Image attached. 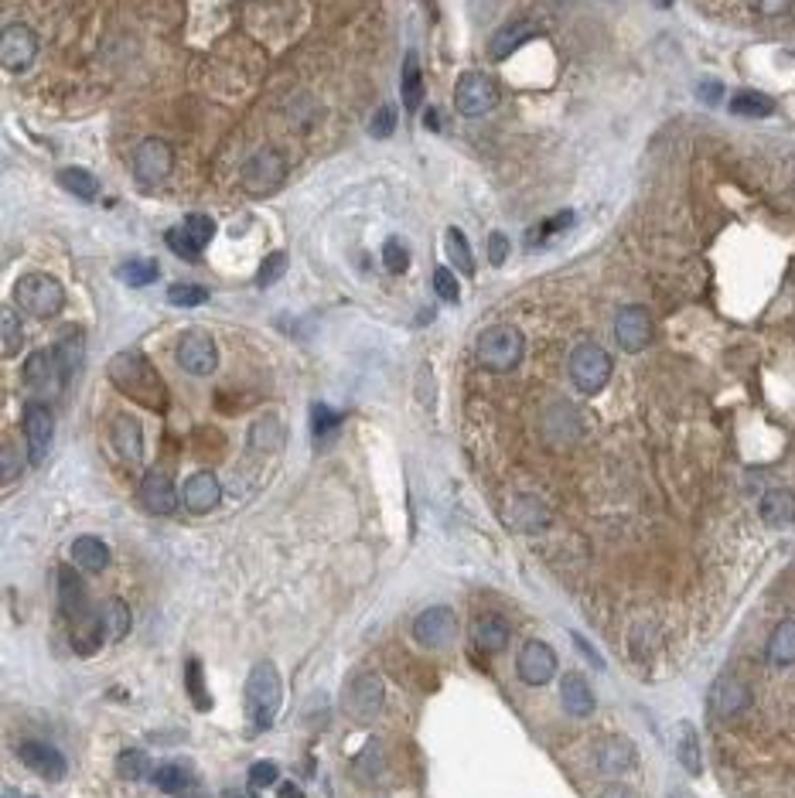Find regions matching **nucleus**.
<instances>
[{"label": "nucleus", "mask_w": 795, "mask_h": 798, "mask_svg": "<svg viewBox=\"0 0 795 798\" xmlns=\"http://www.w3.org/2000/svg\"><path fill=\"white\" fill-rule=\"evenodd\" d=\"M65 379H69V372H65L55 348H38L24 362V386L38 396H55L65 386Z\"/></svg>", "instance_id": "8"}, {"label": "nucleus", "mask_w": 795, "mask_h": 798, "mask_svg": "<svg viewBox=\"0 0 795 798\" xmlns=\"http://www.w3.org/2000/svg\"><path fill=\"white\" fill-rule=\"evenodd\" d=\"M383 266L389 273H403L410 266V253H407V246H403V239H386L383 243Z\"/></svg>", "instance_id": "48"}, {"label": "nucleus", "mask_w": 795, "mask_h": 798, "mask_svg": "<svg viewBox=\"0 0 795 798\" xmlns=\"http://www.w3.org/2000/svg\"><path fill=\"white\" fill-rule=\"evenodd\" d=\"M59 185L69 191V195H76L79 202H93V198L99 195L96 174H89L86 168H62L59 171Z\"/></svg>", "instance_id": "35"}, {"label": "nucleus", "mask_w": 795, "mask_h": 798, "mask_svg": "<svg viewBox=\"0 0 795 798\" xmlns=\"http://www.w3.org/2000/svg\"><path fill=\"white\" fill-rule=\"evenodd\" d=\"M553 4H560V7H563V4H570V0H553Z\"/></svg>", "instance_id": "62"}, {"label": "nucleus", "mask_w": 795, "mask_h": 798, "mask_svg": "<svg viewBox=\"0 0 795 798\" xmlns=\"http://www.w3.org/2000/svg\"><path fill=\"white\" fill-rule=\"evenodd\" d=\"M222 798H243V795H236V792H226V795H222Z\"/></svg>", "instance_id": "61"}, {"label": "nucleus", "mask_w": 795, "mask_h": 798, "mask_svg": "<svg viewBox=\"0 0 795 798\" xmlns=\"http://www.w3.org/2000/svg\"><path fill=\"white\" fill-rule=\"evenodd\" d=\"M72 560L86 573H103L106 563H110V546L96 536H79L76 543H72Z\"/></svg>", "instance_id": "30"}, {"label": "nucleus", "mask_w": 795, "mask_h": 798, "mask_svg": "<svg viewBox=\"0 0 795 798\" xmlns=\"http://www.w3.org/2000/svg\"><path fill=\"white\" fill-rule=\"evenodd\" d=\"M509 522H512V526H516V529H526V532L546 529V526H550V509H546L540 498L523 495V498H516V502H512Z\"/></svg>", "instance_id": "28"}, {"label": "nucleus", "mask_w": 795, "mask_h": 798, "mask_svg": "<svg viewBox=\"0 0 795 798\" xmlns=\"http://www.w3.org/2000/svg\"><path fill=\"white\" fill-rule=\"evenodd\" d=\"M14 301L24 314L31 318H55V314L65 307V287L52 273H24V277L14 284Z\"/></svg>", "instance_id": "4"}, {"label": "nucleus", "mask_w": 795, "mask_h": 798, "mask_svg": "<svg viewBox=\"0 0 795 798\" xmlns=\"http://www.w3.org/2000/svg\"><path fill=\"white\" fill-rule=\"evenodd\" d=\"M495 103H499V86H495V79L488 72H465L458 79V86H454V106L468 120L492 113Z\"/></svg>", "instance_id": "6"}, {"label": "nucleus", "mask_w": 795, "mask_h": 798, "mask_svg": "<svg viewBox=\"0 0 795 798\" xmlns=\"http://www.w3.org/2000/svg\"><path fill=\"white\" fill-rule=\"evenodd\" d=\"M676 761L683 764V771H690V775H700L703 771L700 737L690 723H679L676 727Z\"/></svg>", "instance_id": "32"}, {"label": "nucleus", "mask_w": 795, "mask_h": 798, "mask_svg": "<svg viewBox=\"0 0 795 798\" xmlns=\"http://www.w3.org/2000/svg\"><path fill=\"white\" fill-rule=\"evenodd\" d=\"M751 706V689L734 676H720L714 689H710V710L717 713L720 720H734L741 717Z\"/></svg>", "instance_id": "17"}, {"label": "nucleus", "mask_w": 795, "mask_h": 798, "mask_svg": "<svg viewBox=\"0 0 795 798\" xmlns=\"http://www.w3.org/2000/svg\"><path fill=\"white\" fill-rule=\"evenodd\" d=\"M444 249H447V260L458 266L465 277L475 273V256H471V246H468V236L461 232L458 226H451L444 232Z\"/></svg>", "instance_id": "36"}, {"label": "nucleus", "mask_w": 795, "mask_h": 798, "mask_svg": "<svg viewBox=\"0 0 795 798\" xmlns=\"http://www.w3.org/2000/svg\"><path fill=\"white\" fill-rule=\"evenodd\" d=\"M130 621H134L130 618V608L120 597H110V601L103 604V611H99V625H103L110 642H120V638L130 635Z\"/></svg>", "instance_id": "34"}, {"label": "nucleus", "mask_w": 795, "mask_h": 798, "mask_svg": "<svg viewBox=\"0 0 795 798\" xmlns=\"http://www.w3.org/2000/svg\"><path fill=\"white\" fill-rule=\"evenodd\" d=\"M434 290H437V297L447 304L461 301V287H458V277L451 273V266H437L434 270Z\"/></svg>", "instance_id": "47"}, {"label": "nucleus", "mask_w": 795, "mask_h": 798, "mask_svg": "<svg viewBox=\"0 0 795 798\" xmlns=\"http://www.w3.org/2000/svg\"><path fill=\"white\" fill-rule=\"evenodd\" d=\"M110 440H113L117 454L127 464H140V461H144V430H140V423L134 417L120 413V417L110 423Z\"/></svg>", "instance_id": "21"}, {"label": "nucleus", "mask_w": 795, "mask_h": 798, "mask_svg": "<svg viewBox=\"0 0 795 798\" xmlns=\"http://www.w3.org/2000/svg\"><path fill=\"white\" fill-rule=\"evenodd\" d=\"M615 342L621 345V352H642L652 342V314L645 311L642 304H628L618 311L615 318Z\"/></svg>", "instance_id": "13"}, {"label": "nucleus", "mask_w": 795, "mask_h": 798, "mask_svg": "<svg viewBox=\"0 0 795 798\" xmlns=\"http://www.w3.org/2000/svg\"><path fill=\"white\" fill-rule=\"evenodd\" d=\"M59 608L65 618L79 621L86 618L89 608H86V584H82V577L72 567H62L59 570Z\"/></svg>", "instance_id": "23"}, {"label": "nucleus", "mask_w": 795, "mask_h": 798, "mask_svg": "<svg viewBox=\"0 0 795 798\" xmlns=\"http://www.w3.org/2000/svg\"><path fill=\"white\" fill-rule=\"evenodd\" d=\"M157 277H161V270H157L154 260H130L120 266V280L130 287H147V284H154Z\"/></svg>", "instance_id": "41"}, {"label": "nucleus", "mask_w": 795, "mask_h": 798, "mask_svg": "<svg viewBox=\"0 0 795 798\" xmlns=\"http://www.w3.org/2000/svg\"><path fill=\"white\" fill-rule=\"evenodd\" d=\"M533 38H536V24L533 21H509L492 35V41H488V52H492V58H509L512 52H519V48H523L526 41H533Z\"/></svg>", "instance_id": "25"}, {"label": "nucleus", "mask_w": 795, "mask_h": 798, "mask_svg": "<svg viewBox=\"0 0 795 798\" xmlns=\"http://www.w3.org/2000/svg\"><path fill=\"white\" fill-rule=\"evenodd\" d=\"M697 96L703 99V103H717V99L724 96V89H720V82H703V86L697 89Z\"/></svg>", "instance_id": "57"}, {"label": "nucleus", "mask_w": 795, "mask_h": 798, "mask_svg": "<svg viewBox=\"0 0 795 798\" xmlns=\"http://www.w3.org/2000/svg\"><path fill=\"white\" fill-rule=\"evenodd\" d=\"M0 331H4V338H0L4 359H14V355H21L24 331H21V321H18V314H14V307H4V314H0Z\"/></svg>", "instance_id": "39"}, {"label": "nucleus", "mask_w": 795, "mask_h": 798, "mask_svg": "<svg viewBox=\"0 0 795 798\" xmlns=\"http://www.w3.org/2000/svg\"><path fill=\"white\" fill-rule=\"evenodd\" d=\"M560 703H563V710L577 720H584L594 713V693H591V686H587V679L581 676V672H567V676H563Z\"/></svg>", "instance_id": "22"}, {"label": "nucleus", "mask_w": 795, "mask_h": 798, "mask_svg": "<svg viewBox=\"0 0 795 798\" xmlns=\"http://www.w3.org/2000/svg\"><path fill=\"white\" fill-rule=\"evenodd\" d=\"M181 229H185V236L192 239V243L198 249H205L212 243V236H215V222L209 219V215H202V212H192V215H185V222H181Z\"/></svg>", "instance_id": "43"}, {"label": "nucleus", "mask_w": 795, "mask_h": 798, "mask_svg": "<svg viewBox=\"0 0 795 798\" xmlns=\"http://www.w3.org/2000/svg\"><path fill=\"white\" fill-rule=\"evenodd\" d=\"M106 372H110L113 386H117L123 396L134 399V403L147 406V410H157V413L168 406L164 379L157 376V369L140 352H117L110 359V369Z\"/></svg>", "instance_id": "1"}, {"label": "nucleus", "mask_w": 795, "mask_h": 798, "mask_svg": "<svg viewBox=\"0 0 795 798\" xmlns=\"http://www.w3.org/2000/svg\"><path fill=\"white\" fill-rule=\"evenodd\" d=\"M18 758L28 771H35L38 778H48V781H62L65 771H69V764H65L62 751L45 741H24L18 747Z\"/></svg>", "instance_id": "16"}, {"label": "nucleus", "mask_w": 795, "mask_h": 798, "mask_svg": "<svg viewBox=\"0 0 795 798\" xmlns=\"http://www.w3.org/2000/svg\"><path fill=\"white\" fill-rule=\"evenodd\" d=\"M396 130V106H389V103H383L379 106V113L372 116V123H369V133L372 137H379V140H386L389 133Z\"/></svg>", "instance_id": "52"}, {"label": "nucleus", "mask_w": 795, "mask_h": 798, "mask_svg": "<svg viewBox=\"0 0 795 798\" xmlns=\"http://www.w3.org/2000/svg\"><path fill=\"white\" fill-rule=\"evenodd\" d=\"M140 505H144L151 515H171L178 509V492H175V481H171L164 471H147L140 478Z\"/></svg>", "instance_id": "18"}, {"label": "nucleus", "mask_w": 795, "mask_h": 798, "mask_svg": "<svg viewBox=\"0 0 795 798\" xmlns=\"http://www.w3.org/2000/svg\"><path fill=\"white\" fill-rule=\"evenodd\" d=\"M287 181V157L277 147H263L256 151L243 168V188L250 195H270Z\"/></svg>", "instance_id": "7"}, {"label": "nucleus", "mask_w": 795, "mask_h": 798, "mask_svg": "<svg viewBox=\"0 0 795 798\" xmlns=\"http://www.w3.org/2000/svg\"><path fill=\"white\" fill-rule=\"evenodd\" d=\"M38 58V38L28 24H7L4 38H0V62H4L7 72L21 76V72L31 69V62Z\"/></svg>", "instance_id": "11"}, {"label": "nucleus", "mask_w": 795, "mask_h": 798, "mask_svg": "<svg viewBox=\"0 0 795 798\" xmlns=\"http://www.w3.org/2000/svg\"><path fill=\"white\" fill-rule=\"evenodd\" d=\"M509 621L499 618V614H485V618L475 621V645L482 648L485 655H495L509 645Z\"/></svg>", "instance_id": "29"}, {"label": "nucleus", "mask_w": 795, "mask_h": 798, "mask_svg": "<svg viewBox=\"0 0 795 798\" xmlns=\"http://www.w3.org/2000/svg\"><path fill=\"white\" fill-rule=\"evenodd\" d=\"M4 798H18V792H14V788H7V792H4Z\"/></svg>", "instance_id": "60"}, {"label": "nucleus", "mask_w": 795, "mask_h": 798, "mask_svg": "<svg viewBox=\"0 0 795 798\" xmlns=\"http://www.w3.org/2000/svg\"><path fill=\"white\" fill-rule=\"evenodd\" d=\"M280 781V768L273 761H256L250 768V785L253 788H270Z\"/></svg>", "instance_id": "53"}, {"label": "nucleus", "mask_w": 795, "mask_h": 798, "mask_svg": "<svg viewBox=\"0 0 795 798\" xmlns=\"http://www.w3.org/2000/svg\"><path fill=\"white\" fill-rule=\"evenodd\" d=\"M130 168H134V178L140 181V185L154 188V185H161V181L168 178L171 168H175V151H171L168 140L147 137L144 144L134 151V164H130Z\"/></svg>", "instance_id": "9"}, {"label": "nucleus", "mask_w": 795, "mask_h": 798, "mask_svg": "<svg viewBox=\"0 0 795 798\" xmlns=\"http://www.w3.org/2000/svg\"><path fill=\"white\" fill-rule=\"evenodd\" d=\"M284 270H287V253H270L267 260H263L260 266V273H256V287H270V284H277L280 277H284Z\"/></svg>", "instance_id": "49"}, {"label": "nucleus", "mask_w": 795, "mask_h": 798, "mask_svg": "<svg viewBox=\"0 0 795 798\" xmlns=\"http://www.w3.org/2000/svg\"><path fill=\"white\" fill-rule=\"evenodd\" d=\"M659 4H662V7H669V0H659Z\"/></svg>", "instance_id": "63"}, {"label": "nucleus", "mask_w": 795, "mask_h": 798, "mask_svg": "<svg viewBox=\"0 0 795 798\" xmlns=\"http://www.w3.org/2000/svg\"><path fill=\"white\" fill-rule=\"evenodd\" d=\"M475 352L488 372H512L526 355V338L512 324H495V328H485L478 335Z\"/></svg>", "instance_id": "2"}, {"label": "nucleus", "mask_w": 795, "mask_h": 798, "mask_svg": "<svg viewBox=\"0 0 795 798\" xmlns=\"http://www.w3.org/2000/svg\"><path fill=\"white\" fill-rule=\"evenodd\" d=\"M734 116H748V120H765V116L775 113V99L765 93H755V89H741V93L731 96V106H727Z\"/></svg>", "instance_id": "33"}, {"label": "nucleus", "mask_w": 795, "mask_h": 798, "mask_svg": "<svg viewBox=\"0 0 795 798\" xmlns=\"http://www.w3.org/2000/svg\"><path fill=\"white\" fill-rule=\"evenodd\" d=\"M55 352H59V359L65 365V372H76L82 365V352H86V338H82L79 328H69L65 335L59 338V345H55Z\"/></svg>", "instance_id": "38"}, {"label": "nucleus", "mask_w": 795, "mask_h": 798, "mask_svg": "<svg viewBox=\"0 0 795 798\" xmlns=\"http://www.w3.org/2000/svg\"><path fill=\"white\" fill-rule=\"evenodd\" d=\"M611 355L598 342H581L570 352V382L581 389L584 396H598L611 379Z\"/></svg>", "instance_id": "5"}, {"label": "nucleus", "mask_w": 795, "mask_h": 798, "mask_svg": "<svg viewBox=\"0 0 795 798\" xmlns=\"http://www.w3.org/2000/svg\"><path fill=\"white\" fill-rule=\"evenodd\" d=\"M383 700H386V689H383V679L372 676V672H362V676L352 679V689H349V706L352 713L359 720H372L379 710H383Z\"/></svg>", "instance_id": "20"}, {"label": "nucleus", "mask_w": 795, "mask_h": 798, "mask_svg": "<svg viewBox=\"0 0 795 798\" xmlns=\"http://www.w3.org/2000/svg\"><path fill=\"white\" fill-rule=\"evenodd\" d=\"M219 498H222V485L212 471H195L185 481V488H181V502H185V509L192 515H209L219 505Z\"/></svg>", "instance_id": "19"}, {"label": "nucleus", "mask_w": 795, "mask_h": 798, "mask_svg": "<svg viewBox=\"0 0 795 798\" xmlns=\"http://www.w3.org/2000/svg\"><path fill=\"white\" fill-rule=\"evenodd\" d=\"M509 239H505V232H492L488 236V263L492 266H502L505 263V256H509Z\"/></svg>", "instance_id": "54"}, {"label": "nucleus", "mask_w": 795, "mask_h": 798, "mask_svg": "<svg viewBox=\"0 0 795 798\" xmlns=\"http://www.w3.org/2000/svg\"><path fill=\"white\" fill-rule=\"evenodd\" d=\"M598 798H635L632 788H625V785H608Z\"/></svg>", "instance_id": "58"}, {"label": "nucleus", "mask_w": 795, "mask_h": 798, "mask_svg": "<svg viewBox=\"0 0 795 798\" xmlns=\"http://www.w3.org/2000/svg\"><path fill=\"white\" fill-rule=\"evenodd\" d=\"M758 515L765 526H775V529L792 526L795 522V495L789 492V488H772V492L761 495Z\"/></svg>", "instance_id": "24"}, {"label": "nucleus", "mask_w": 795, "mask_h": 798, "mask_svg": "<svg viewBox=\"0 0 795 798\" xmlns=\"http://www.w3.org/2000/svg\"><path fill=\"white\" fill-rule=\"evenodd\" d=\"M103 625H99V614L96 618H79L76 621V635H72V645H76V652H82V655H93L99 645H103Z\"/></svg>", "instance_id": "37"}, {"label": "nucleus", "mask_w": 795, "mask_h": 798, "mask_svg": "<svg viewBox=\"0 0 795 798\" xmlns=\"http://www.w3.org/2000/svg\"><path fill=\"white\" fill-rule=\"evenodd\" d=\"M18 471H21L18 454H14V447H11V444H4V481H7V485H11V481L18 478Z\"/></svg>", "instance_id": "55"}, {"label": "nucleus", "mask_w": 795, "mask_h": 798, "mask_svg": "<svg viewBox=\"0 0 795 798\" xmlns=\"http://www.w3.org/2000/svg\"><path fill=\"white\" fill-rule=\"evenodd\" d=\"M168 301L175 307H198L209 301V290L198 287V284H175L168 290Z\"/></svg>", "instance_id": "46"}, {"label": "nucleus", "mask_w": 795, "mask_h": 798, "mask_svg": "<svg viewBox=\"0 0 795 798\" xmlns=\"http://www.w3.org/2000/svg\"><path fill=\"white\" fill-rule=\"evenodd\" d=\"M789 4L792 0H755V7L761 14H768V18H778V14H785L789 11Z\"/></svg>", "instance_id": "56"}, {"label": "nucleus", "mask_w": 795, "mask_h": 798, "mask_svg": "<svg viewBox=\"0 0 795 798\" xmlns=\"http://www.w3.org/2000/svg\"><path fill=\"white\" fill-rule=\"evenodd\" d=\"M147 771H154L151 768V761H147V754L144 751H120V758H117V775L123 781H140L147 775Z\"/></svg>", "instance_id": "42"}, {"label": "nucleus", "mask_w": 795, "mask_h": 798, "mask_svg": "<svg viewBox=\"0 0 795 798\" xmlns=\"http://www.w3.org/2000/svg\"><path fill=\"white\" fill-rule=\"evenodd\" d=\"M164 243H168V249L175 256H181V260H198V253H202V249H198L192 239L185 236V229L181 226H175V229H168L164 232Z\"/></svg>", "instance_id": "50"}, {"label": "nucleus", "mask_w": 795, "mask_h": 798, "mask_svg": "<svg viewBox=\"0 0 795 798\" xmlns=\"http://www.w3.org/2000/svg\"><path fill=\"white\" fill-rule=\"evenodd\" d=\"M400 93H403V110H407V113H417L420 106H424V72H420L417 52H410L407 58H403Z\"/></svg>", "instance_id": "27"}, {"label": "nucleus", "mask_w": 795, "mask_h": 798, "mask_svg": "<svg viewBox=\"0 0 795 798\" xmlns=\"http://www.w3.org/2000/svg\"><path fill=\"white\" fill-rule=\"evenodd\" d=\"M280 798H304V792L297 785H280Z\"/></svg>", "instance_id": "59"}, {"label": "nucleus", "mask_w": 795, "mask_h": 798, "mask_svg": "<svg viewBox=\"0 0 795 798\" xmlns=\"http://www.w3.org/2000/svg\"><path fill=\"white\" fill-rule=\"evenodd\" d=\"M185 683H188V696L195 700L198 710H209L212 700L205 696V683H202V665H198V659H188L185 665Z\"/></svg>", "instance_id": "45"}, {"label": "nucleus", "mask_w": 795, "mask_h": 798, "mask_svg": "<svg viewBox=\"0 0 795 798\" xmlns=\"http://www.w3.org/2000/svg\"><path fill=\"white\" fill-rule=\"evenodd\" d=\"M635 761H639V754H635V744L628 737H611L598 751V768L604 775H625L628 768H635Z\"/></svg>", "instance_id": "26"}, {"label": "nucleus", "mask_w": 795, "mask_h": 798, "mask_svg": "<svg viewBox=\"0 0 795 798\" xmlns=\"http://www.w3.org/2000/svg\"><path fill=\"white\" fill-rule=\"evenodd\" d=\"M516 669L526 686H546L553 679V672H557V652L546 642H540V638H533V642H526L523 652H519Z\"/></svg>", "instance_id": "15"}, {"label": "nucleus", "mask_w": 795, "mask_h": 798, "mask_svg": "<svg viewBox=\"0 0 795 798\" xmlns=\"http://www.w3.org/2000/svg\"><path fill=\"white\" fill-rule=\"evenodd\" d=\"M280 672L273 662H256L250 679H246V713L260 730L273 727L280 710Z\"/></svg>", "instance_id": "3"}, {"label": "nucleus", "mask_w": 795, "mask_h": 798, "mask_svg": "<svg viewBox=\"0 0 795 798\" xmlns=\"http://www.w3.org/2000/svg\"><path fill=\"white\" fill-rule=\"evenodd\" d=\"M175 359L188 376H212L215 365H219V348H215L212 335L202 328H192L178 338Z\"/></svg>", "instance_id": "10"}, {"label": "nucleus", "mask_w": 795, "mask_h": 798, "mask_svg": "<svg viewBox=\"0 0 795 798\" xmlns=\"http://www.w3.org/2000/svg\"><path fill=\"white\" fill-rule=\"evenodd\" d=\"M458 635V618L451 608H427L413 621V638L424 648H447Z\"/></svg>", "instance_id": "14"}, {"label": "nucleus", "mask_w": 795, "mask_h": 798, "mask_svg": "<svg viewBox=\"0 0 795 798\" xmlns=\"http://www.w3.org/2000/svg\"><path fill=\"white\" fill-rule=\"evenodd\" d=\"M765 655H768V662L778 665V669H785V665L795 662V618L778 621L772 638H768Z\"/></svg>", "instance_id": "31"}, {"label": "nucleus", "mask_w": 795, "mask_h": 798, "mask_svg": "<svg viewBox=\"0 0 795 798\" xmlns=\"http://www.w3.org/2000/svg\"><path fill=\"white\" fill-rule=\"evenodd\" d=\"M151 781L161 792H168V795H178V792H185L188 785H192V775H188L181 764H161V768H154V775Z\"/></svg>", "instance_id": "40"}, {"label": "nucleus", "mask_w": 795, "mask_h": 798, "mask_svg": "<svg viewBox=\"0 0 795 798\" xmlns=\"http://www.w3.org/2000/svg\"><path fill=\"white\" fill-rule=\"evenodd\" d=\"M284 440V430H280V423L267 417V420H256L253 423V430H250V444L256 447V451H273V447Z\"/></svg>", "instance_id": "44"}, {"label": "nucleus", "mask_w": 795, "mask_h": 798, "mask_svg": "<svg viewBox=\"0 0 795 798\" xmlns=\"http://www.w3.org/2000/svg\"><path fill=\"white\" fill-rule=\"evenodd\" d=\"M52 437H55V417H52V410H48L45 403H38V399H31V403L24 406V444H28L31 464L45 461L48 447H52Z\"/></svg>", "instance_id": "12"}, {"label": "nucleus", "mask_w": 795, "mask_h": 798, "mask_svg": "<svg viewBox=\"0 0 795 798\" xmlns=\"http://www.w3.org/2000/svg\"><path fill=\"white\" fill-rule=\"evenodd\" d=\"M338 423H342V417H338L335 410H328V406H314L311 410V427H314V437H331L338 430Z\"/></svg>", "instance_id": "51"}]
</instances>
